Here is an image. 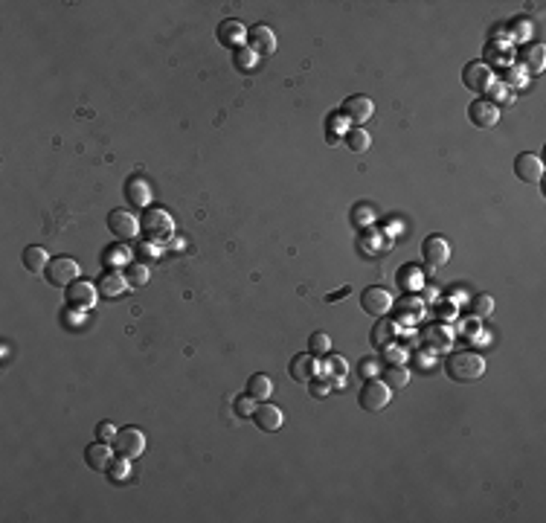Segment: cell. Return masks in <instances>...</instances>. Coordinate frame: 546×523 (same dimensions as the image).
<instances>
[{
    "mask_svg": "<svg viewBox=\"0 0 546 523\" xmlns=\"http://www.w3.org/2000/svg\"><path fill=\"white\" fill-rule=\"evenodd\" d=\"M444 372L456 384H474L485 375V358L474 349H456L444 361Z\"/></svg>",
    "mask_w": 546,
    "mask_h": 523,
    "instance_id": "cell-1",
    "label": "cell"
},
{
    "mask_svg": "<svg viewBox=\"0 0 546 523\" xmlns=\"http://www.w3.org/2000/svg\"><path fill=\"white\" fill-rule=\"evenodd\" d=\"M140 232L146 236V242L163 244V242L172 239V232H174V218L169 216V209H163V207H148L140 216Z\"/></svg>",
    "mask_w": 546,
    "mask_h": 523,
    "instance_id": "cell-2",
    "label": "cell"
},
{
    "mask_svg": "<svg viewBox=\"0 0 546 523\" xmlns=\"http://www.w3.org/2000/svg\"><path fill=\"white\" fill-rule=\"evenodd\" d=\"M64 300H67V308H73V312H79V314H88L90 308H96V300H99V288H96V282L76 279L73 285H67Z\"/></svg>",
    "mask_w": 546,
    "mask_h": 523,
    "instance_id": "cell-3",
    "label": "cell"
},
{
    "mask_svg": "<svg viewBox=\"0 0 546 523\" xmlns=\"http://www.w3.org/2000/svg\"><path fill=\"white\" fill-rule=\"evenodd\" d=\"M44 279L52 288H67V285H73L76 279H79V262L70 259V256L50 259V265L44 270Z\"/></svg>",
    "mask_w": 546,
    "mask_h": 523,
    "instance_id": "cell-4",
    "label": "cell"
},
{
    "mask_svg": "<svg viewBox=\"0 0 546 523\" xmlns=\"http://www.w3.org/2000/svg\"><path fill=\"white\" fill-rule=\"evenodd\" d=\"M462 82H465L468 90H474V93H489V88H491L497 79H494V70L485 64L482 58H477V62H468V64H465Z\"/></svg>",
    "mask_w": 546,
    "mask_h": 523,
    "instance_id": "cell-5",
    "label": "cell"
},
{
    "mask_svg": "<svg viewBox=\"0 0 546 523\" xmlns=\"http://www.w3.org/2000/svg\"><path fill=\"white\" fill-rule=\"evenodd\" d=\"M393 294H389L386 288L381 285H372V288H366L363 294H360V305H363V312L366 314H372V317H386L389 312H393Z\"/></svg>",
    "mask_w": 546,
    "mask_h": 523,
    "instance_id": "cell-6",
    "label": "cell"
},
{
    "mask_svg": "<svg viewBox=\"0 0 546 523\" xmlns=\"http://www.w3.org/2000/svg\"><path fill=\"white\" fill-rule=\"evenodd\" d=\"M108 230L120 242H131V239L140 236V218H136L134 212H128V209H113L108 216Z\"/></svg>",
    "mask_w": 546,
    "mask_h": 523,
    "instance_id": "cell-7",
    "label": "cell"
},
{
    "mask_svg": "<svg viewBox=\"0 0 546 523\" xmlns=\"http://www.w3.org/2000/svg\"><path fill=\"white\" fill-rule=\"evenodd\" d=\"M389 393H393V390H389L384 381H366L360 396H358V404L363 407V410H369V413H378V410H384L389 401H393V398H389Z\"/></svg>",
    "mask_w": 546,
    "mask_h": 523,
    "instance_id": "cell-8",
    "label": "cell"
},
{
    "mask_svg": "<svg viewBox=\"0 0 546 523\" xmlns=\"http://www.w3.org/2000/svg\"><path fill=\"white\" fill-rule=\"evenodd\" d=\"M340 113L346 116L349 123H355V128H363V123L372 120V113H375V102L369 99V96L358 93V96H349V99L343 102Z\"/></svg>",
    "mask_w": 546,
    "mask_h": 523,
    "instance_id": "cell-9",
    "label": "cell"
},
{
    "mask_svg": "<svg viewBox=\"0 0 546 523\" xmlns=\"http://www.w3.org/2000/svg\"><path fill=\"white\" fill-rule=\"evenodd\" d=\"M113 451L120 454V456H128V459L143 456V451H146V436H143V431L122 428L120 433H116V439H113Z\"/></svg>",
    "mask_w": 546,
    "mask_h": 523,
    "instance_id": "cell-10",
    "label": "cell"
},
{
    "mask_svg": "<svg viewBox=\"0 0 546 523\" xmlns=\"http://www.w3.org/2000/svg\"><path fill=\"white\" fill-rule=\"evenodd\" d=\"M424 314V300L416 294H404L398 302H393V317L398 326H413Z\"/></svg>",
    "mask_w": 546,
    "mask_h": 523,
    "instance_id": "cell-11",
    "label": "cell"
},
{
    "mask_svg": "<svg viewBox=\"0 0 546 523\" xmlns=\"http://www.w3.org/2000/svg\"><path fill=\"white\" fill-rule=\"evenodd\" d=\"M421 259L427 265H433V267H442L451 262V244H447L444 236H439V232H433V236H427L424 244H421Z\"/></svg>",
    "mask_w": 546,
    "mask_h": 523,
    "instance_id": "cell-12",
    "label": "cell"
},
{
    "mask_svg": "<svg viewBox=\"0 0 546 523\" xmlns=\"http://www.w3.org/2000/svg\"><path fill=\"white\" fill-rule=\"evenodd\" d=\"M468 120L477 128H494L500 123V108L491 99H474L468 105Z\"/></svg>",
    "mask_w": 546,
    "mask_h": 523,
    "instance_id": "cell-13",
    "label": "cell"
},
{
    "mask_svg": "<svg viewBox=\"0 0 546 523\" xmlns=\"http://www.w3.org/2000/svg\"><path fill=\"white\" fill-rule=\"evenodd\" d=\"M514 172H517V178L523 183H540L543 160L538 158V154H532V151H523V154H517V160H514Z\"/></svg>",
    "mask_w": 546,
    "mask_h": 523,
    "instance_id": "cell-14",
    "label": "cell"
},
{
    "mask_svg": "<svg viewBox=\"0 0 546 523\" xmlns=\"http://www.w3.org/2000/svg\"><path fill=\"white\" fill-rule=\"evenodd\" d=\"M247 47L256 53L259 58H262V55H273V53H276V35H273L270 27L259 24V27H253V29L247 32Z\"/></svg>",
    "mask_w": 546,
    "mask_h": 523,
    "instance_id": "cell-15",
    "label": "cell"
},
{
    "mask_svg": "<svg viewBox=\"0 0 546 523\" xmlns=\"http://www.w3.org/2000/svg\"><path fill=\"white\" fill-rule=\"evenodd\" d=\"M290 378L294 381H300V384H308V381H314L317 378V370H320V361H317V355H311V352H305V355H297L294 361H290Z\"/></svg>",
    "mask_w": 546,
    "mask_h": 523,
    "instance_id": "cell-16",
    "label": "cell"
},
{
    "mask_svg": "<svg viewBox=\"0 0 546 523\" xmlns=\"http://www.w3.org/2000/svg\"><path fill=\"white\" fill-rule=\"evenodd\" d=\"M111 459H113L111 442H93V445H88V448H85V462H88L90 471H108Z\"/></svg>",
    "mask_w": 546,
    "mask_h": 523,
    "instance_id": "cell-17",
    "label": "cell"
},
{
    "mask_svg": "<svg viewBox=\"0 0 546 523\" xmlns=\"http://www.w3.org/2000/svg\"><path fill=\"white\" fill-rule=\"evenodd\" d=\"M421 343L427 349H433V352H447V349L454 346V332L447 326H430V328H424L421 332Z\"/></svg>",
    "mask_w": 546,
    "mask_h": 523,
    "instance_id": "cell-18",
    "label": "cell"
},
{
    "mask_svg": "<svg viewBox=\"0 0 546 523\" xmlns=\"http://www.w3.org/2000/svg\"><path fill=\"white\" fill-rule=\"evenodd\" d=\"M96 288H99L102 297H111L113 300V297H122L131 285H128V277L122 274V270L113 267V270H108V274H102V279L96 282Z\"/></svg>",
    "mask_w": 546,
    "mask_h": 523,
    "instance_id": "cell-19",
    "label": "cell"
},
{
    "mask_svg": "<svg viewBox=\"0 0 546 523\" xmlns=\"http://www.w3.org/2000/svg\"><path fill=\"white\" fill-rule=\"evenodd\" d=\"M253 421H256L265 433H276V431L282 428L285 416H282L279 407H273V404H259L256 413H253Z\"/></svg>",
    "mask_w": 546,
    "mask_h": 523,
    "instance_id": "cell-20",
    "label": "cell"
},
{
    "mask_svg": "<svg viewBox=\"0 0 546 523\" xmlns=\"http://www.w3.org/2000/svg\"><path fill=\"white\" fill-rule=\"evenodd\" d=\"M218 41L224 47H232V50H239L244 41H247V27L241 21H224L218 27Z\"/></svg>",
    "mask_w": 546,
    "mask_h": 523,
    "instance_id": "cell-21",
    "label": "cell"
},
{
    "mask_svg": "<svg viewBox=\"0 0 546 523\" xmlns=\"http://www.w3.org/2000/svg\"><path fill=\"white\" fill-rule=\"evenodd\" d=\"M50 265V256H47V250L41 244H29L24 250V267L29 270V274H44Z\"/></svg>",
    "mask_w": 546,
    "mask_h": 523,
    "instance_id": "cell-22",
    "label": "cell"
},
{
    "mask_svg": "<svg viewBox=\"0 0 546 523\" xmlns=\"http://www.w3.org/2000/svg\"><path fill=\"white\" fill-rule=\"evenodd\" d=\"M543 64H546V50H543V44H532V47H526L520 53V67L526 73H540Z\"/></svg>",
    "mask_w": 546,
    "mask_h": 523,
    "instance_id": "cell-23",
    "label": "cell"
},
{
    "mask_svg": "<svg viewBox=\"0 0 546 523\" xmlns=\"http://www.w3.org/2000/svg\"><path fill=\"white\" fill-rule=\"evenodd\" d=\"M125 198H128L134 207H148V204H151V186H148L143 178H131L128 186H125Z\"/></svg>",
    "mask_w": 546,
    "mask_h": 523,
    "instance_id": "cell-24",
    "label": "cell"
},
{
    "mask_svg": "<svg viewBox=\"0 0 546 523\" xmlns=\"http://www.w3.org/2000/svg\"><path fill=\"white\" fill-rule=\"evenodd\" d=\"M349 128H352V123L346 120V116L337 111V113H331L328 116V131H326V140L331 146H343V137L349 134Z\"/></svg>",
    "mask_w": 546,
    "mask_h": 523,
    "instance_id": "cell-25",
    "label": "cell"
},
{
    "mask_svg": "<svg viewBox=\"0 0 546 523\" xmlns=\"http://www.w3.org/2000/svg\"><path fill=\"white\" fill-rule=\"evenodd\" d=\"M396 282H398V285L407 291V294H416V291H421V285H424V277H421V270H419V267H413V265H404V267L398 270Z\"/></svg>",
    "mask_w": 546,
    "mask_h": 523,
    "instance_id": "cell-26",
    "label": "cell"
},
{
    "mask_svg": "<svg viewBox=\"0 0 546 523\" xmlns=\"http://www.w3.org/2000/svg\"><path fill=\"white\" fill-rule=\"evenodd\" d=\"M410 378L413 375H410V370L404 363H389L386 372H384V384L389 386V390H404V386L410 384Z\"/></svg>",
    "mask_w": 546,
    "mask_h": 523,
    "instance_id": "cell-27",
    "label": "cell"
},
{
    "mask_svg": "<svg viewBox=\"0 0 546 523\" xmlns=\"http://www.w3.org/2000/svg\"><path fill=\"white\" fill-rule=\"evenodd\" d=\"M396 332H398V323L396 320L389 323L386 317H378V326L372 328V346H378V349L389 346V343H393V337H396Z\"/></svg>",
    "mask_w": 546,
    "mask_h": 523,
    "instance_id": "cell-28",
    "label": "cell"
},
{
    "mask_svg": "<svg viewBox=\"0 0 546 523\" xmlns=\"http://www.w3.org/2000/svg\"><path fill=\"white\" fill-rule=\"evenodd\" d=\"M247 396L250 398H256V401H267L270 396H273V381L267 378V375H253L250 381H247Z\"/></svg>",
    "mask_w": 546,
    "mask_h": 523,
    "instance_id": "cell-29",
    "label": "cell"
},
{
    "mask_svg": "<svg viewBox=\"0 0 546 523\" xmlns=\"http://www.w3.org/2000/svg\"><path fill=\"white\" fill-rule=\"evenodd\" d=\"M343 143H346V148L349 151H366L369 146H372V137H369V131L366 128H349V134L343 137Z\"/></svg>",
    "mask_w": 546,
    "mask_h": 523,
    "instance_id": "cell-30",
    "label": "cell"
},
{
    "mask_svg": "<svg viewBox=\"0 0 546 523\" xmlns=\"http://www.w3.org/2000/svg\"><path fill=\"white\" fill-rule=\"evenodd\" d=\"M232 64H236V70H241V73H250L253 67L259 64V55L253 53L250 47H239L236 53H232Z\"/></svg>",
    "mask_w": 546,
    "mask_h": 523,
    "instance_id": "cell-31",
    "label": "cell"
},
{
    "mask_svg": "<svg viewBox=\"0 0 546 523\" xmlns=\"http://www.w3.org/2000/svg\"><path fill=\"white\" fill-rule=\"evenodd\" d=\"M125 277H128V285L131 288H143L148 282V267L143 262H131L128 270H125Z\"/></svg>",
    "mask_w": 546,
    "mask_h": 523,
    "instance_id": "cell-32",
    "label": "cell"
},
{
    "mask_svg": "<svg viewBox=\"0 0 546 523\" xmlns=\"http://www.w3.org/2000/svg\"><path fill=\"white\" fill-rule=\"evenodd\" d=\"M308 352L311 355H328L331 352V337L326 332H314L308 337Z\"/></svg>",
    "mask_w": 546,
    "mask_h": 523,
    "instance_id": "cell-33",
    "label": "cell"
},
{
    "mask_svg": "<svg viewBox=\"0 0 546 523\" xmlns=\"http://www.w3.org/2000/svg\"><path fill=\"white\" fill-rule=\"evenodd\" d=\"M326 372H328L331 378H346V375H349V363H346V358H340V355H328V358H326Z\"/></svg>",
    "mask_w": 546,
    "mask_h": 523,
    "instance_id": "cell-34",
    "label": "cell"
},
{
    "mask_svg": "<svg viewBox=\"0 0 546 523\" xmlns=\"http://www.w3.org/2000/svg\"><path fill=\"white\" fill-rule=\"evenodd\" d=\"M256 398H250V396H241V398H236L232 401V410H236V416L239 419H250L253 413H256Z\"/></svg>",
    "mask_w": 546,
    "mask_h": 523,
    "instance_id": "cell-35",
    "label": "cell"
},
{
    "mask_svg": "<svg viewBox=\"0 0 546 523\" xmlns=\"http://www.w3.org/2000/svg\"><path fill=\"white\" fill-rule=\"evenodd\" d=\"M105 262L113 265V267H122V265H131V253H128V247H108L105 250Z\"/></svg>",
    "mask_w": 546,
    "mask_h": 523,
    "instance_id": "cell-36",
    "label": "cell"
},
{
    "mask_svg": "<svg viewBox=\"0 0 546 523\" xmlns=\"http://www.w3.org/2000/svg\"><path fill=\"white\" fill-rule=\"evenodd\" d=\"M491 312H494V297L491 294H479L474 300V314L477 317H491Z\"/></svg>",
    "mask_w": 546,
    "mask_h": 523,
    "instance_id": "cell-37",
    "label": "cell"
},
{
    "mask_svg": "<svg viewBox=\"0 0 546 523\" xmlns=\"http://www.w3.org/2000/svg\"><path fill=\"white\" fill-rule=\"evenodd\" d=\"M111 477L113 480H125L128 477V471H131V459L128 456H116V459H111Z\"/></svg>",
    "mask_w": 546,
    "mask_h": 523,
    "instance_id": "cell-38",
    "label": "cell"
},
{
    "mask_svg": "<svg viewBox=\"0 0 546 523\" xmlns=\"http://www.w3.org/2000/svg\"><path fill=\"white\" fill-rule=\"evenodd\" d=\"M512 38H514V41H526V38H529L532 35V21H526V18H517V21L512 24Z\"/></svg>",
    "mask_w": 546,
    "mask_h": 523,
    "instance_id": "cell-39",
    "label": "cell"
},
{
    "mask_svg": "<svg viewBox=\"0 0 546 523\" xmlns=\"http://www.w3.org/2000/svg\"><path fill=\"white\" fill-rule=\"evenodd\" d=\"M116 433H120V431L113 428V421H99V424H96V439H99V442H111L113 445Z\"/></svg>",
    "mask_w": 546,
    "mask_h": 523,
    "instance_id": "cell-40",
    "label": "cell"
},
{
    "mask_svg": "<svg viewBox=\"0 0 546 523\" xmlns=\"http://www.w3.org/2000/svg\"><path fill=\"white\" fill-rule=\"evenodd\" d=\"M489 96H491V99H497V102H512V90L505 88L503 82H494V85L489 88ZM497 102H494V105H497Z\"/></svg>",
    "mask_w": 546,
    "mask_h": 523,
    "instance_id": "cell-41",
    "label": "cell"
},
{
    "mask_svg": "<svg viewBox=\"0 0 546 523\" xmlns=\"http://www.w3.org/2000/svg\"><path fill=\"white\" fill-rule=\"evenodd\" d=\"M308 393H311V398H323V396H328L331 393V384L328 381H308Z\"/></svg>",
    "mask_w": 546,
    "mask_h": 523,
    "instance_id": "cell-42",
    "label": "cell"
},
{
    "mask_svg": "<svg viewBox=\"0 0 546 523\" xmlns=\"http://www.w3.org/2000/svg\"><path fill=\"white\" fill-rule=\"evenodd\" d=\"M523 76H526V70L523 67H512L509 73H505L503 76V85H512V88H520L526 79H523Z\"/></svg>",
    "mask_w": 546,
    "mask_h": 523,
    "instance_id": "cell-43",
    "label": "cell"
},
{
    "mask_svg": "<svg viewBox=\"0 0 546 523\" xmlns=\"http://www.w3.org/2000/svg\"><path fill=\"white\" fill-rule=\"evenodd\" d=\"M384 349H386V361L389 363H404L407 361V352L401 346H384Z\"/></svg>",
    "mask_w": 546,
    "mask_h": 523,
    "instance_id": "cell-44",
    "label": "cell"
},
{
    "mask_svg": "<svg viewBox=\"0 0 546 523\" xmlns=\"http://www.w3.org/2000/svg\"><path fill=\"white\" fill-rule=\"evenodd\" d=\"M349 294H352V288H349V285H343L340 291H331V294H328L326 300H328V302H335V300H346Z\"/></svg>",
    "mask_w": 546,
    "mask_h": 523,
    "instance_id": "cell-45",
    "label": "cell"
},
{
    "mask_svg": "<svg viewBox=\"0 0 546 523\" xmlns=\"http://www.w3.org/2000/svg\"><path fill=\"white\" fill-rule=\"evenodd\" d=\"M160 253V250H158V244H151V242H146V244H140V256H158Z\"/></svg>",
    "mask_w": 546,
    "mask_h": 523,
    "instance_id": "cell-46",
    "label": "cell"
},
{
    "mask_svg": "<svg viewBox=\"0 0 546 523\" xmlns=\"http://www.w3.org/2000/svg\"><path fill=\"white\" fill-rule=\"evenodd\" d=\"M439 317H442V320H451V317H454V305H447V302L439 305Z\"/></svg>",
    "mask_w": 546,
    "mask_h": 523,
    "instance_id": "cell-47",
    "label": "cell"
}]
</instances>
